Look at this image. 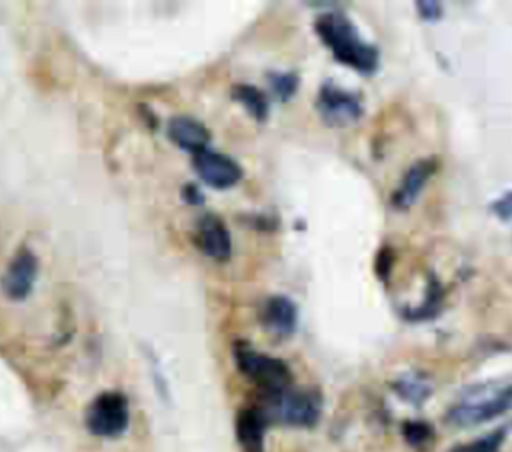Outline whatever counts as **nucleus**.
<instances>
[{
  "label": "nucleus",
  "mask_w": 512,
  "mask_h": 452,
  "mask_svg": "<svg viewBox=\"0 0 512 452\" xmlns=\"http://www.w3.org/2000/svg\"><path fill=\"white\" fill-rule=\"evenodd\" d=\"M444 298H446V288L442 284V280L434 274L428 272L426 276V284L422 290V298L418 304H408L400 310L402 318L408 322H426L436 318L442 312L444 306Z\"/></svg>",
  "instance_id": "nucleus-12"
},
{
  "label": "nucleus",
  "mask_w": 512,
  "mask_h": 452,
  "mask_svg": "<svg viewBox=\"0 0 512 452\" xmlns=\"http://www.w3.org/2000/svg\"><path fill=\"white\" fill-rule=\"evenodd\" d=\"M266 400L268 410H264V414L288 426L312 428L316 426L322 414V396L316 390H302L290 386L288 390Z\"/></svg>",
  "instance_id": "nucleus-4"
},
{
  "label": "nucleus",
  "mask_w": 512,
  "mask_h": 452,
  "mask_svg": "<svg viewBox=\"0 0 512 452\" xmlns=\"http://www.w3.org/2000/svg\"><path fill=\"white\" fill-rule=\"evenodd\" d=\"M234 360L240 372L256 382L266 398L276 396L292 386V372L284 360L262 354L244 340H238L234 344Z\"/></svg>",
  "instance_id": "nucleus-3"
},
{
  "label": "nucleus",
  "mask_w": 512,
  "mask_h": 452,
  "mask_svg": "<svg viewBox=\"0 0 512 452\" xmlns=\"http://www.w3.org/2000/svg\"><path fill=\"white\" fill-rule=\"evenodd\" d=\"M392 392L410 406H422L434 394V382L426 372L408 370L390 382Z\"/></svg>",
  "instance_id": "nucleus-15"
},
{
  "label": "nucleus",
  "mask_w": 512,
  "mask_h": 452,
  "mask_svg": "<svg viewBox=\"0 0 512 452\" xmlns=\"http://www.w3.org/2000/svg\"><path fill=\"white\" fill-rule=\"evenodd\" d=\"M268 80H270L272 92L282 102H288L298 92V86H300V76L296 72H270Z\"/></svg>",
  "instance_id": "nucleus-19"
},
{
  "label": "nucleus",
  "mask_w": 512,
  "mask_h": 452,
  "mask_svg": "<svg viewBox=\"0 0 512 452\" xmlns=\"http://www.w3.org/2000/svg\"><path fill=\"white\" fill-rule=\"evenodd\" d=\"M168 138L178 148L188 150L196 156V154L208 150L210 132L202 122H198L190 116H174L168 122Z\"/></svg>",
  "instance_id": "nucleus-13"
},
{
  "label": "nucleus",
  "mask_w": 512,
  "mask_h": 452,
  "mask_svg": "<svg viewBox=\"0 0 512 452\" xmlns=\"http://www.w3.org/2000/svg\"><path fill=\"white\" fill-rule=\"evenodd\" d=\"M400 434H402L404 442L414 450H426L436 440L434 426L422 418L404 420L400 426Z\"/></svg>",
  "instance_id": "nucleus-17"
},
{
  "label": "nucleus",
  "mask_w": 512,
  "mask_h": 452,
  "mask_svg": "<svg viewBox=\"0 0 512 452\" xmlns=\"http://www.w3.org/2000/svg\"><path fill=\"white\" fill-rule=\"evenodd\" d=\"M36 272H38V258L34 256L32 250L22 246L2 274L0 286L4 296L10 300H24L32 292Z\"/></svg>",
  "instance_id": "nucleus-9"
},
{
  "label": "nucleus",
  "mask_w": 512,
  "mask_h": 452,
  "mask_svg": "<svg viewBox=\"0 0 512 452\" xmlns=\"http://www.w3.org/2000/svg\"><path fill=\"white\" fill-rule=\"evenodd\" d=\"M198 246L200 250L218 260L226 262L232 254V240L226 224L216 214H206L198 224Z\"/></svg>",
  "instance_id": "nucleus-11"
},
{
  "label": "nucleus",
  "mask_w": 512,
  "mask_h": 452,
  "mask_svg": "<svg viewBox=\"0 0 512 452\" xmlns=\"http://www.w3.org/2000/svg\"><path fill=\"white\" fill-rule=\"evenodd\" d=\"M440 168V160L436 156H424L414 160L398 180L396 188L390 194V206L396 212H408L422 196L428 182Z\"/></svg>",
  "instance_id": "nucleus-7"
},
{
  "label": "nucleus",
  "mask_w": 512,
  "mask_h": 452,
  "mask_svg": "<svg viewBox=\"0 0 512 452\" xmlns=\"http://www.w3.org/2000/svg\"><path fill=\"white\" fill-rule=\"evenodd\" d=\"M260 322L268 332L276 336H292L298 326V308L288 296H270L260 306Z\"/></svg>",
  "instance_id": "nucleus-10"
},
{
  "label": "nucleus",
  "mask_w": 512,
  "mask_h": 452,
  "mask_svg": "<svg viewBox=\"0 0 512 452\" xmlns=\"http://www.w3.org/2000/svg\"><path fill=\"white\" fill-rule=\"evenodd\" d=\"M488 212L500 220L502 224H508L512 228V190H504L496 198L490 200Z\"/></svg>",
  "instance_id": "nucleus-21"
},
{
  "label": "nucleus",
  "mask_w": 512,
  "mask_h": 452,
  "mask_svg": "<svg viewBox=\"0 0 512 452\" xmlns=\"http://www.w3.org/2000/svg\"><path fill=\"white\" fill-rule=\"evenodd\" d=\"M414 8L418 18L428 24H434L444 16V4L438 0H416Z\"/></svg>",
  "instance_id": "nucleus-22"
},
{
  "label": "nucleus",
  "mask_w": 512,
  "mask_h": 452,
  "mask_svg": "<svg viewBox=\"0 0 512 452\" xmlns=\"http://www.w3.org/2000/svg\"><path fill=\"white\" fill-rule=\"evenodd\" d=\"M230 94H232V98H234L240 106H244L258 122H264V120L268 118V114H270V102H268L266 94H264L260 88H256V86H252V84H234L232 90H230Z\"/></svg>",
  "instance_id": "nucleus-16"
},
{
  "label": "nucleus",
  "mask_w": 512,
  "mask_h": 452,
  "mask_svg": "<svg viewBox=\"0 0 512 452\" xmlns=\"http://www.w3.org/2000/svg\"><path fill=\"white\" fill-rule=\"evenodd\" d=\"M314 32L320 42L332 52L334 60L342 66L372 76L380 68V48L360 34L356 24L338 10L324 12L314 22Z\"/></svg>",
  "instance_id": "nucleus-1"
},
{
  "label": "nucleus",
  "mask_w": 512,
  "mask_h": 452,
  "mask_svg": "<svg viewBox=\"0 0 512 452\" xmlns=\"http://www.w3.org/2000/svg\"><path fill=\"white\" fill-rule=\"evenodd\" d=\"M194 170L196 174L212 188L224 190L240 182L242 178V166L232 160L230 156L216 152V150H204L194 156Z\"/></svg>",
  "instance_id": "nucleus-8"
},
{
  "label": "nucleus",
  "mask_w": 512,
  "mask_h": 452,
  "mask_svg": "<svg viewBox=\"0 0 512 452\" xmlns=\"http://www.w3.org/2000/svg\"><path fill=\"white\" fill-rule=\"evenodd\" d=\"M182 200L188 204H202V192L194 184H186L182 188Z\"/></svg>",
  "instance_id": "nucleus-23"
},
{
  "label": "nucleus",
  "mask_w": 512,
  "mask_h": 452,
  "mask_svg": "<svg viewBox=\"0 0 512 452\" xmlns=\"http://www.w3.org/2000/svg\"><path fill=\"white\" fill-rule=\"evenodd\" d=\"M268 416L260 408H242L236 414V438L244 452H264Z\"/></svg>",
  "instance_id": "nucleus-14"
},
{
  "label": "nucleus",
  "mask_w": 512,
  "mask_h": 452,
  "mask_svg": "<svg viewBox=\"0 0 512 452\" xmlns=\"http://www.w3.org/2000/svg\"><path fill=\"white\" fill-rule=\"evenodd\" d=\"M506 434H508V428L506 426H500L492 432H486L470 442H462V444H456L450 452H502V446L506 442Z\"/></svg>",
  "instance_id": "nucleus-18"
},
{
  "label": "nucleus",
  "mask_w": 512,
  "mask_h": 452,
  "mask_svg": "<svg viewBox=\"0 0 512 452\" xmlns=\"http://www.w3.org/2000/svg\"><path fill=\"white\" fill-rule=\"evenodd\" d=\"M128 420H130L128 400L120 392L98 394L90 402L84 418L86 428L94 436H102V438L120 436L128 428Z\"/></svg>",
  "instance_id": "nucleus-6"
},
{
  "label": "nucleus",
  "mask_w": 512,
  "mask_h": 452,
  "mask_svg": "<svg viewBox=\"0 0 512 452\" xmlns=\"http://www.w3.org/2000/svg\"><path fill=\"white\" fill-rule=\"evenodd\" d=\"M394 266H396V250L392 248V244L384 242L378 248L376 256H374V272H376L378 280L380 282H388L390 276H392Z\"/></svg>",
  "instance_id": "nucleus-20"
},
{
  "label": "nucleus",
  "mask_w": 512,
  "mask_h": 452,
  "mask_svg": "<svg viewBox=\"0 0 512 452\" xmlns=\"http://www.w3.org/2000/svg\"><path fill=\"white\" fill-rule=\"evenodd\" d=\"M316 110L324 124L332 128H344L356 124L364 116V102L358 92L326 80L318 88Z\"/></svg>",
  "instance_id": "nucleus-5"
},
{
  "label": "nucleus",
  "mask_w": 512,
  "mask_h": 452,
  "mask_svg": "<svg viewBox=\"0 0 512 452\" xmlns=\"http://www.w3.org/2000/svg\"><path fill=\"white\" fill-rule=\"evenodd\" d=\"M512 410V376L474 382L454 398L444 420L454 428H474Z\"/></svg>",
  "instance_id": "nucleus-2"
}]
</instances>
